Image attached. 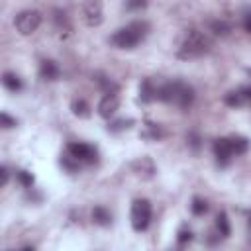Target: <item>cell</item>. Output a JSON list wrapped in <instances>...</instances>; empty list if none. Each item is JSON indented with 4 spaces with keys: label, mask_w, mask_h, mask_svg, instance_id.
<instances>
[{
    "label": "cell",
    "mask_w": 251,
    "mask_h": 251,
    "mask_svg": "<svg viewBox=\"0 0 251 251\" xmlns=\"http://www.w3.org/2000/svg\"><path fill=\"white\" fill-rule=\"evenodd\" d=\"M149 33V24L145 20H135L120 29H116V33L112 35V45L118 49H135Z\"/></svg>",
    "instance_id": "1"
},
{
    "label": "cell",
    "mask_w": 251,
    "mask_h": 251,
    "mask_svg": "<svg viewBox=\"0 0 251 251\" xmlns=\"http://www.w3.org/2000/svg\"><path fill=\"white\" fill-rule=\"evenodd\" d=\"M212 49V41L206 33L198 29H190L184 33L180 45H178V57L180 59H196L206 55Z\"/></svg>",
    "instance_id": "2"
},
{
    "label": "cell",
    "mask_w": 251,
    "mask_h": 251,
    "mask_svg": "<svg viewBox=\"0 0 251 251\" xmlns=\"http://www.w3.org/2000/svg\"><path fill=\"white\" fill-rule=\"evenodd\" d=\"M151 216H153V208H151V202L147 198H135L131 202V227L133 231L141 233L149 227L151 224Z\"/></svg>",
    "instance_id": "3"
},
{
    "label": "cell",
    "mask_w": 251,
    "mask_h": 251,
    "mask_svg": "<svg viewBox=\"0 0 251 251\" xmlns=\"http://www.w3.org/2000/svg\"><path fill=\"white\" fill-rule=\"evenodd\" d=\"M41 14L37 10H22L16 20H14V25L16 29L22 33V35H31L37 31V27L41 25Z\"/></svg>",
    "instance_id": "4"
},
{
    "label": "cell",
    "mask_w": 251,
    "mask_h": 251,
    "mask_svg": "<svg viewBox=\"0 0 251 251\" xmlns=\"http://www.w3.org/2000/svg\"><path fill=\"white\" fill-rule=\"evenodd\" d=\"M67 153L73 155L76 161L80 163H86V165H92L98 161V151L94 145L90 143H84V141H71L67 145Z\"/></svg>",
    "instance_id": "5"
},
{
    "label": "cell",
    "mask_w": 251,
    "mask_h": 251,
    "mask_svg": "<svg viewBox=\"0 0 251 251\" xmlns=\"http://www.w3.org/2000/svg\"><path fill=\"white\" fill-rule=\"evenodd\" d=\"M82 20L86 22V25L96 27L104 22V8H102V0H84L82 4Z\"/></svg>",
    "instance_id": "6"
},
{
    "label": "cell",
    "mask_w": 251,
    "mask_h": 251,
    "mask_svg": "<svg viewBox=\"0 0 251 251\" xmlns=\"http://www.w3.org/2000/svg\"><path fill=\"white\" fill-rule=\"evenodd\" d=\"M118 108H120V96H118V92H106V94L100 98L96 110H98V116H100V118L110 120V118L116 114Z\"/></svg>",
    "instance_id": "7"
},
{
    "label": "cell",
    "mask_w": 251,
    "mask_h": 251,
    "mask_svg": "<svg viewBox=\"0 0 251 251\" xmlns=\"http://www.w3.org/2000/svg\"><path fill=\"white\" fill-rule=\"evenodd\" d=\"M212 149H214V155H216V159H218V163L222 167L229 165V161L235 157L233 155V149H231V143H229V137H218V139H214Z\"/></svg>",
    "instance_id": "8"
},
{
    "label": "cell",
    "mask_w": 251,
    "mask_h": 251,
    "mask_svg": "<svg viewBox=\"0 0 251 251\" xmlns=\"http://www.w3.org/2000/svg\"><path fill=\"white\" fill-rule=\"evenodd\" d=\"M194 98H196V92L190 84L182 82V80H176V96H175V106L182 108V110H188L192 104H194Z\"/></svg>",
    "instance_id": "9"
},
{
    "label": "cell",
    "mask_w": 251,
    "mask_h": 251,
    "mask_svg": "<svg viewBox=\"0 0 251 251\" xmlns=\"http://www.w3.org/2000/svg\"><path fill=\"white\" fill-rule=\"evenodd\" d=\"M59 76H61V69L53 59H43L39 63V78H43L47 82H53Z\"/></svg>",
    "instance_id": "10"
},
{
    "label": "cell",
    "mask_w": 251,
    "mask_h": 251,
    "mask_svg": "<svg viewBox=\"0 0 251 251\" xmlns=\"http://www.w3.org/2000/svg\"><path fill=\"white\" fill-rule=\"evenodd\" d=\"M112 220H114V216H112V212L106 208V206H94L92 208V222L96 224V226H100V227H108V226H112Z\"/></svg>",
    "instance_id": "11"
},
{
    "label": "cell",
    "mask_w": 251,
    "mask_h": 251,
    "mask_svg": "<svg viewBox=\"0 0 251 251\" xmlns=\"http://www.w3.org/2000/svg\"><path fill=\"white\" fill-rule=\"evenodd\" d=\"M155 98H157V86L153 84L151 78H143V80L139 82V100L145 102V104H149V102H153Z\"/></svg>",
    "instance_id": "12"
},
{
    "label": "cell",
    "mask_w": 251,
    "mask_h": 251,
    "mask_svg": "<svg viewBox=\"0 0 251 251\" xmlns=\"http://www.w3.org/2000/svg\"><path fill=\"white\" fill-rule=\"evenodd\" d=\"M2 84H4L10 92H20V90L24 88L22 78H20L16 73H12V71H6V73L2 75Z\"/></svg>",
    "instance_id": "13"
},
{
    "label": "cell",
    "mask_w": 251,
    "mask_h": 251,
    "mask_svg": "<svg viewBox=\"0 0 251 251\" xmlns=\"http://www.w3.org/2000/svg\"><path fill=\"white\" fill-rule=\"evenodd\" d=\"M71 110L76 118H88L90 116V104L84 98H75L71 102Z\"/></svg>",
    "instance_id": "14"
},
{
    "label": "cell",
    "mask_w": 251,
    "mask_h": 251,
    "mask_svg": "<svg viewBox=\"0 0 251 251\" xmlns=\"http://www.w3.org/2000/svg\"><path fill=\"white\" fill-rule=\"evenodd\" d=\"M229 143H231L233 155H243V153L249 151V139L243 137V135H231L229 137Z\"/></svg>",
    "instance_id": "15"
},
{
    "label": "cell",
    "mask_w": 251,
    "mask_h": 251,
    "mask_svg": "<svg viewBox=\"0 0 251 251\" xmlns=\"http://www.w3.org/2000/svg\"><path fill=\"white\" fill-rule=\"evenodd\" d=\"M216 229H218V235L229 237L231 226H229V220H227V214H226V212H220V214L216 216Z\"/></svg>",
    "instance_id": "16"
},
{
    "label": "cell",
    "mask_w": 251,
    "mask_h": 251,
    "mask_svg": "<svg viewBox=\"0 0 251 251\" xmlns=\"http://www.w3.org/2000/svg\"><path fill=\"white\" fill-rule=\"evenodd\" d=\"M210 31H214V35L226 37V35H229L231 25H229L226 20H212V22H210Z\"/></svg>",
    "instance_id": "17"
},
{
    "label": "cell",
    "mask_w": 251,
    "mask_h": 251,
    "mask_svg": "<svg viewBox=\"0 0 251 251\" xmlns=\"http://www.w3.org/2000/svg\"><path fill=\"white\" fill-rule=\"evenodd\" d=\"M243 102H245V98H243L241 88H239V90H229L227 94H224V104H226V106L237 108V106H241Z\"/></svg>",
    "instance_id": "18"
},
{
    "label": "cell",
    "mask_w": 251,
    "mask_h": 251,
    "mask_svg": "<svg viewBox=\"0 0 251 251\" xmlns=\"http://www.w3.org/2000/svg\"><path fill=\"white\" fill-rule=\"evenodd\" d=\"M208 202L204 200V198H200V196H196V198H192V204H190V210H192V214L194 216H204L206 212H208Z\"/></svg>",
    "instance_id": "19"
},
{
    "label": "cell",
    "mask_w": 251,
    "mask_h": 251,
    "mask_svg": "<svg viewBox=\"0 0 251 251\" xmlns=\"http://www.w3.org/2000/svg\"><path fill=\"white\" fill-rule=\"evenodd\" d=\"M96 82H98V86L104 90V94H106V92H118V84H116L114 80H110L108 76L96 75Z\"/></svg>",
    "instance_id": "20"
},
{
    "label": "cell",
    "mask_w": 251,
    "mask_h": 251,
    "mask_svg": "<svg viewBox=\"0 0 251 251\" xmlns=\"http://www.w3.org/2000/svg\"><path fill=\"white\" fill-rule=\"evenodd\" d=\"M131 124H133V120H126V118H122V120L112 122V124L108 126V131H110V133H120V131L127 129V127H131Z\"/></svg>",
    "instance_id": "21"
},
{
    "label": "cell",
    "mask_w": 251,
    "mask_h": 251,
    "mask_svg": "<svg viewBox=\"0 0 251 251\" xmlns=\"http://www.w3.org/2000/svg\"><path fill=\"white\" fill-rule=\"evenodd\" d=\"M16 176H18V180H20V184H22L24 188H31L33 182H35L33 175H31L29 171H25V169H20V171L16 173Z\"/></svg>",
    "instance_id": "22"
},
{
    "label": "cell",
    "mask_w": 251,
    "mask_h": 251,
    "mask_svg": "<svg viewBox=\"0 0 251 251\" xmlns=\"http://www.w3.org/2000/svg\"><path fill=\"white\" fill-rule=\"evenodd\" d=\"M61 165H63V169H67L69 173H76V171L80 169V161H76L73 155L63 157V159H61Z\"/></svg>",
    "instance_id": "23"
},
{
    "label": "cell",
    "mask_w": 251,
    "mask_h": 251,
    "mask_svg": "<svg viewBox=\"0 0 251 251\" xmlns=\"http://www.w3.org/2000/svg\"><path fill=\"white\" fill-rule=\"evenodd\" d=\"M141 135H143V137H147V139L157 141V139H161V137H163V129H161L159 126H155V124H149V129H147V131H143Z\"/></svg>",
    "instance_id": "24"
},
{
    "label": "cell",
    "mask_w": 251,
    "mask_h": 251,
    "mask_svg": "<svg viewBox=\"0 0 251 251\" xmlns=\"http://www.w3.org/2000/svg\"><path fill=\"white\" fill-rule=\"evenodd\" d=\"M0 126H2L4 129H12V127L18 126V122H16V118H12L8 112H2V114H0Z\"/></svg>",
    "instance_id": "25"
},
{
    "label": "cell",
    "mask_w": 251,
    "mask_h": 251,
    "mask_svg": "<svg viewBox=\"0 0 251 251\" xmlns=\"http://www.w3.org/2000/svg\"><path fill=\"white\" fill-rule=\"evenodd\" d=\"M126 8L129 12H139V10L147 8V0H126Z\"/></svg>",
    "instance_id": "26"
},
{
    "label": "cell",
    "mask_w": 251,
    "mask_h": 251,
    "mask_svg": "<svg viewBox=\"0 0 251 251\" xmlns=\"http://www.w3.org/2000/svg\"><path fill=\"white\" fill-rule=\"evenodd\" d=\"M176 241H178L180 245H184V243L192 241V231H190L188 227H182V229L178 231V235H176Z\"/></svg>",
    "instance_id": "27"
},
{
    "label": "cell",
    "mask_w": 251,
    "mask_h": 251,
    "mask_svg": "<svg viewBox=\"0 0 251 251\" xmlns=\"http://www.w3.org/2000/svg\"><path fill=\"white\" fill-rule=\"evenodd\" d=\"M186 139H188V145H190L192 149H200V135H198L196 131H190V133L186 135Z\"/></svg>",
    "instance_id": "28"
},
{
    "label": "cell",
    "mask_w": 251,
    "mask_h": 251,
    "mask_svg": "<svg viewBox=\"0 0 251 251\" xmlns=\"http://www.w3.org/2000/svg\"><path fill=\"white\" fill-rule=\"evenodd\" d=\"M0 173H2L0 186H6V184H8V180H10V171H8V167H2V169H0Z\"/></svg>",
    "instance_id": "29"
},
{
    "label": "cell",
    "mask_w": 251,
    "mask_h": 251,
    "mask_svg": "<svg viewBox=\"0 0 251 251\" xmlns=\"http://www.w3.org/2000/svg\"><path fill=\"white\" fill-rule=\"evenodd\" d=\"M243 29H245L247 33H251V12H247V14L243 16Z\"/></svg>",
    "instance_id": "30"
},
{
    "label": "cell",
    "mask_w": 251,
    "mask_h": 251,
    "mask_svg": "<svg viewBox=\"0 0 251 251\" xmlns=\"http://www.w3.org/2000/svg\"><path fill=\"white\" fill-rule=\"evenodd\" d=\"M241 92H243V98H245V102H251V86H245V88H241Z\"/></svg>",
    "instance_id": "31"
}]
</instances>
